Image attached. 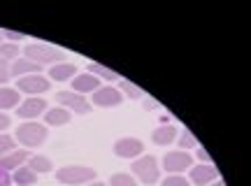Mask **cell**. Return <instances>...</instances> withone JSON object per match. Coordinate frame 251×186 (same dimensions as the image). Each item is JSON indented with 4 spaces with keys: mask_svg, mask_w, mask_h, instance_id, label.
<instances>
[{
    "mask_svg": "<svg viewBox=\"0 0 251 186\" xmlns=\"http://www.w3.org/2000/svg\"><path fill=\"white\" fill-rule=\"evenodd\" d=\"M56 179L68 186H81V184H86V182L96 179V170L84 168V165H68V168H61L56 172Z\"/></svg>",
    "mask_w": 251,
    "mask_h": 186,
    "instance_id": "6da1fadb",
    "label": "cell"
},
{
    "mask_svg": "<svg viewBox=\"0 0 251 186\" xmlns=\"http://www.w3.org/2000/svg\"><path fill=\"white\" fill-rule=\"evenodd\" d=\"M26 58L28 61L37 63V65H45V63H56L63 58V52L56 49L51 45H42V42H33L26 47Z\"/></svg>",
    "mask_w": 251,
    "mask_h": 186,
    "instance_id": "7a4b0ae2",
    "label": "cell"
},
{
    "mask_svg": "<svg viewBox=\"0 0 251 186\" xmlns=\"http://www.w3.org/2000/svg\"><path fill=\"white\" fill-rule=\"evenodd\" d=\"M17 140L21 142L24 147H40V144L47 140V128L35 124V121L21 124L17 128Z\"/></svg>",
    "mask_w": 251,
    "mask_h": 186,
    "instance_id": "3957f363",
    "label": "cell"
},
{
    "mask_svg": "<svg viewBox=\"0 0 251 186\" xmlns=\"http://www.w3.org/2000/svg\"><path fill=\"white\" fill-rule=\"evenodd\" d=\"M133 172L142 184H156L158 177H161V168H158V163H156L153 156H142V159H137L133 163Z\"/></svg>",
    "mask_w": 251,
    "mask_h": 186,
    "instance_id": "277c9868",
    "label": "cell"
},
{
    "mask_svg": "<svg viewBox=\"0 0 251 186\" xmlns=\"http://www.w3.org/2000/svg\"><path fill=\"white\" fill-rule=\"evenodd\" d=\"M56 100H58V103H61L68 112H79V114H89V112H91L89 100H84V96H79V93H72V91H61V93H56Z\"/></svg>",
    "mask_w": 251,
    "mask_h": 186,
    "instance_id": "5b68a950",
    "label": "cell"
},
{
    "mask_svg": "<svg viewBox=\"0 0 251 186\" xmlns=\"http://www.w3.org/2000/svg\"><path fill=\"white\" fill-rule=\"evenodd\" d=\"M163 168L168 170L170 175H179V172L191 168V156H188L186 151H170L163 159Z\"/></svg>",
    "mask_w": 251,
    "mask_h": 186,
    "instance_id": "8992f818",
    "label": "cell"
},
{
    "mask_svg": "<svg viewBox=\"0 0 251 186\" xmlns=\"http://www.w3.org/2000/svg\"><path fill=\"white\" fill-rule=\"evenodd\" d=\"M121 100H124V93L114 86H100L93 93V103L98 107H117L121 105Z\"/></svg>",
    "mask_w": 251,
    "mask_h": 186,
    "instance_id": "52a82bcc",
    "label": "cell"
},
{
    "mask_svg": "<svg viewBox=\"0 0 251 186\" xmlns=\"http://www.w3.org/2000/svg\"><path fill=\"white\" fill-rule=\"evenodd\" d=\"M17 89L24 93H47L49 91V80L40 77V75H28V77H19Z\"/></svg>",
    "mask_w": 251,
    "mask_h": 186,
    "instance_id": "ba28073f",
    "label": "cell"
},
{
    "mask_svg": "<svg viewBox=\"0 0 251 186\" xmlns=\"http://www.w3.org/2000/svg\"><path fill=\"white\" fill-rule=\"evenodd\" d=\"M142 151H144V144L140 140H135V137H124V140H119L114 144V154L121 156V159H135Z\"/></svg>",
    "mask_w": 251,
    "mask_h": 186,
    "instance_id": "9c48e42d",
    "label": "cell"
},
{
    "mask_svg": "<svg viewBox=\"0 0 251 186\" xmlns=\"http://www.w3.org/2000/svg\"><path fill=\"white\" fill-rule=\"evenodd\" d=\"M42 112H47V100L45 98H28L26 103H21L17 109V116L21 119H35Z\"/></svg>",
    "mask_w": 251,
    "mask_h": 186,
    "instance_id": "30bf717a",
    "label": "cell"
},
{
    "mask_svg": "<svg viewBox=\"0 0 251 186\" xmlns=\"http://www.w3.org/2000/svg\"><path fill=\"white\" fill-rule=\"evenodd\" d=\"M188 170H191V182L198 186H205L219 177V172H216V168L212 163H202V165H196V168H188Z\"/></svg>",
    "mask_w": 251,
    "mask_h": 186,
    "instance_id": "8fae6325",
    "label": "cell"
},
{
    "mask_svg": "<svg viewBox=\"0 0 251 186\" xmlns=\"http://www.w3.org/2000/svg\"><path fill=\"white\" fill-rule=\"evenodd\" d=\"M42 70V65H37V63L28 61V58H19V61L12 63V68H9V77H24V75H37V72Z\"/></svg>",
    "mask_w": 251,
    "mask_h": 186,
    "instance_id": "7c38bea8",
    "label": "cell"
},
{
    "mask_svg": "<svg viewBox=\"0 0 251 186\" xmlns=\"http://www.w3.org/2000/svg\"><path fill=\"white\" fill-rule=\"evenodd\" d=\"M30 159V154H28L26 149H17V151H12V154H7V156H2L0 159V168L2 170H17L24 165V160Z\"/></svg>",
    "mask_w": 251,
    "mask_h": 186,
    "instance_id": "4fadbf2b",
    "label": "cell"
},
{
    "mask_svg": "<svg viewBox=\"0 0 251 186\" xmlns=\"http://www.w3.org/2000/svg\"><path fill=\"white\" fill-rule=\"evenodd\" d=\"M72 86H75V91L77 93H91V91L100 89L98 84V77H93V75H77L75 80H72Z\"/></svg>",
    "mask_w": 251,
    "mask_h": 186,
    "instance_id": "5bb4252c",
    "label": "cell"
},
{
    "mask_svg": "<svg viewBox=\"0 0 251 186\" xmlns=\"http://www.w3.org/2000/svg\"><path fill=\"white\" fill-rule=\"evenodd\" d=\"M177 133H179V131H177L172 124H163L153 131V142L161 144V147H165V144H170V142L177 137Z\"/></svg>",
    "mask_w": 251,
    "mask_h": 186,
    "instance_id": "9a60e30c",
    "label": "cell"
},
{
    "mask_svg": "<svg viewBox=\"0 0 251 186\" xmlns=\"http://www.w3.org/2000/svg\"><path fill=\"white\" fill-rule=\"evenodd\" d=\"M45 121L49 126H63L70 121V112L65 107H54V109H47L45 112Z\"/></svg>",
    "mask_w": 251,
    "mask_h": 186,
    "instance_id": "2e32d148",
    "label": "cell"
},
{
    "mask_svg": "<svg viewBox=\"0 0 251 186\" xmlns=\"http://www.w3.org/2000/svg\"><path fill=\"white\" fill-rule=\"evenodd\" d=\"M49 75H51L54 81H65V80H70L72 75H77V68L72 63H61V65H54L49 70Z\"/></svg>",
    "mask_w": 251,
    "mask_h": 186,
    "instance_id": "e0dca14e",
    "label": "cell"
},
{
    "mask_svg": "<svg viewBox=\"0 0 251 186\" xmlns=\"http://www.w3.org/2000/svg\"><path fill=\"white\" fill-rule=\"evenodd\" d=\"M14 182H17L19 186H33L37 182V172H33L28 165L26 168L21 165V168H17V172H14Z\"/></svg>",
    "mask_w": 251,
    "mask_h": 186,
    "instance_id": "ac0fdd59",
    "label": "cell"
},
{
    "mask_svg": "<svg viewBox=\"0 0 251 186\" xmlns=\"http://www.w3.org/2000/svg\"><path fill=\"white\" fill-rule=\"evenodd\" d=\"M19 105V91L17 89H0V109H12Z\"/></svg>",
    "mask_w": 251,
    "mask_h": 186,
    "instance_id": "d6986e66",
    "label": "cell"
},
{
    "mask_svg": "<svg viewBox=\"0 0 251 186\" xmlns=\"http://www.w3.org/2000/svg\"><path fill=\"white\" fill-rule=\"evenodd\" d=\"M28 168L33 170V172L47 175V172H51V160L47 159V156H30L28 159Z\"/></svg>",
    "mask_w": 251,
    "mask_h": 186,
    "instance_id": "ffe728a7",
    "label": "cell"
},
{
    "mask_svg": "<svg viewBox=\"0 0 251 186\" xmlns=\"http://www.w3.org/2000/svg\"><path fill=\"white\" fill-rule=\"evenodd\" d=\"M89 72L93 75V77L98 75V77H105V80H109V81H114V80L119 77V75H117L114 70H109V68L100 65V63H89Z\"/></svg>",
    "mask_w": 251,
    "mask_h": 186,
    "instance_id": "44dd1931",
    "label": "cell"
},
{
    "mask_svg": "<svg viewBox=\"0 0 251 186\" xmlns=\"http://www.w3.org/2000/svg\"><path fill=\"white\" fill-rule=\"evenodd\" d=\"M119 91H121V93H126L128 98H133V100H137V98L144 96L142 89H140V86H135V84H130L128 80H121V81H119Z\"/></svg>",
    "mask_w": 251,
    "mask_h": 186,
    "instance_id": "7402d4cb",
    "label": "cell"
},
{
    "mask_svg": "<svg viewBox=\"0 0 251 186\" xmlns=\"http://www.w3.org/2000/svg\"><path fill=\"white\" fill-rule=\"evenodd\" d=\"M109 184H112V186H135V179L130 177V175L117 172V175H112V179H109Z\"/></svg>",
    "mask_w": 251,
    "mask_h": 186,
    "instance_id": "603a6c76",
    "label": "cell"
},
{
    "mask_svg": "<svg viewBox=\"0 0 251 186\" xmlns=\"http://www.w3.org/2000/svg\"><path fill=\"white\" fill-rule=\"evenodd\" d=\"M179 147H181V149H191V147H198L196 135L191 133V131H184V133H181V140H179Z\"/></svg>",
    "mask_w": 251,
    "mask_h": 186,
    "instance_id": "cb8c5ba5",
    "label": "cell"
},
{
    "mask_svg": "<svg viewBox=\"0 0 251 186\" xmlns=\"http://www.w3.org/2000/svg\"><path fill=\"white\" fill-rule=\"evenodd\" d=\"M19 56V47L17 45H0V58L7 61V58H14Z\"/></svg>",
    "mask_w": 251,
    "mask_h": 186,
    "instance_id": "d4e9b609",
    "label": "cell"
},
{
    "mask_svg": "<svg viewBox=\"0 0 251 186\" xmlns=\"http://www.w3.org/2000/svg\"><path fill=\"white\" fill-rule=\"evenodd\" d=\"M163 186H191L188 179H184L181 175H170L168 179H163Z\"/></svg>",
    "mask_w": 251,
    "mask_h": 186,
    "instance_id": "484cf974",
    "label": "cell"
},
{
    "mask_svg": "<svg viewBox=\"0 0 251 186\" xmlns=\"http://www.w3.org/2000/svg\"><path fill=\"white\" fill-rule=\"evenodd\" d=\"M14 137H9V135H0V151H12L14 149Z\"/></svg>",
    "mask_w": 251,
    "mask_h": 186,
    "instance_id": "4316f807",
    "label": "cell"
},
{
    "mask_svg": "<svg viewBox=\"0 0 251 186\" xmlns=\"http://www.w3.org/2000/svg\"><path fill=\"white\" fill-rule=\"evenodd\" d=\"M7 80H9V65H7V61L0 58V84H5Z\"/></svg>",
    "mask_w": 251,
    "mask_h": 186,
    "instance_id": "83f0119b",
    "label": "cell"
},
{
    "mask_svg": "<svg viewBox=\"0 0 251 186\" xmlns=\"http://www.w3.org/2000/svg\"><path fill=\"white\" fill-rule=\"evenodd\" d=\"M9 184H12V177L7 175V170L0 168V186H9Z\"/></svg>",
    "mask_w": 251,
    "mask_h": 186,
    "instance_id": "f1b7e54d",
    "label": "cell"
},
{
    "mask_svg": "<svg viewBox=\"0 0 251 186\" xmlns=\"http://www.w3.org/2000/svg\"><path fill=\"white\" fill-rule=\"evenodd\" d=\"M198 159L202 160V163H212V159H209V154H207V149H202V147H198Z\"/></svg>",
    "mask_w": 251,
    "mask_h": 186,
    "instance_id": "f546056e",
    "label": "cell"
},
{
    "mask_svg": "<svg viewBox=\"0 0 251 186\" xmlns=\"http://www.w3.org/2000/svg\"><path fill=\"white\" fill-rule=\"evenodd\" d=\"M5 35H7V37H12L14 42H19L21 37H26V35H24V33H17V30H5Z\"/></svg>",
    "mask_w": 251,
    "mask_h": 186,
    "instance_id": "4dcf8cb0",
    "label": "cell"
},
{
    "mask_svg": "<svg viewBox=\"0 0 251 186\" xmlns=\"http://www.w3.org/2000/svg\"><path fill=\"white\" fill-rule=\"evenodd\" d=\"M9 126V116L7 114H0V131H5Z\"/></svg>",
    "mask_w": 251,
    "mask_h": 186,
    "instance_id": "1f68e13d",
    "label": "cell"
},
{
    "mask_svg": "<svg viewBox=\"0 0 251 186\" xmlns=\"http://www.w3.org/2000/svg\"><path fill=\"white\" fill-rule=\"evenodd\" d=\"M144 107H147V109H153V107H156V103H153V100H144Z\"/></svg>",
    "mask_w": 251,
    "mask_h": 186,
    "instance_id": "d6a6232c",
    "label": "cell"
},
{
    "mask_svg": "<svg viewBox=\"0 0 251 186\" xmlns=\"http://www.w3.org/2000/svg\"><path fill=\"white\" fill-rule=\"evenodd\" d=\"M209 186H226V184H224V182H221V179H219V177H216L214 182H209Z\"/></svg>",
    "mask_w": 251,
    "mask_h": 186,
    "instance_id": "836d02e7",
    "label": "cell"
},
{
    "mask_svg": "<svg viewBox=\"0 0 251 186\" xmlns=\"http://www.w3.org/2000/svg\"><path fill=\"white\" fill-rule=\"evenodd\" d=\"M89 186H105V184H100V182H98V184H89Z\"/></svg>",
    "mask_w": 251,
    "mask_h": 186,
    "instance_id": "e575fe53",
    "label": "cell"
},
{
    "mask_svg": "<svg viewBox=\"0 0 251 186\" xmlns=\"http://www.w3.org/2000/svg\"><path fill=\"white\" fill-rule=\"evenodd\" d=\"M0 37H2V33H0Z\"/></svg>",
    "mask_w": 251,
    "mask_h": 186,
    "instance_id": "d590c367",
    "label": "cell"
}]
</instances>
